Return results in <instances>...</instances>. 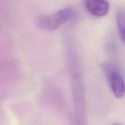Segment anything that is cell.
<instances>
[{
	"mask_svg": "<svg viewBox=\"0 0 125 125\" xmlns=\"http://www.w3.org/2000/svg\"><path fill=\"white\" fill-rule=\"evenodd\" d=\"M72 10L66 8L52 15L39 16L36 21L38 26L47 31H54L68 20L72 16Z\"/></svg>",
	"mask_w": 125,
	"mask_h": 125,
	"instance_id": "obj_1",
	"label": "cell"
},
{
	"mask_svg": "<svg viewBox=\"0 0 125 125\" xmlns=\"http://www.w3.org/2000/svg\"><path fill=\"white\" fill-rule=\"evenodd\" d=\"M105 68L112 92L118 98H122L125 95V83L122 75L117 70L111 67Z\"/></svg>",
	"mask_w": 125,
	"mask_h": 125,
	"instance_id": "obj_2",
	"label": "cell"
},
{
	"mask_svg": "<svg viewBox=\"0 0 125 125\" xmlns=\"http://www.w3.org/2000/svg\"><path fill=\"white\" fill-rule=\"evenodd\" d=\"M86 9L95 17H103L107 14L109 4L106 0H84Z\"/></svg>",
	"mask_w": 125,
	"mask_h": 125,
	"instance_id": "obj_3",
	"label": "cell"
},
{
	"mask_svg": "<svg viewBox=\"0 0 125 125\" xmlns=\"http://www.w3.org/2000/svg\"><path fill=\"white\" fill-rule=\"evenodd\" d=\"M117 23H118L119 33L122 40L125 42V12L120 11L117 14Z\"/></svg>",
	"mask_w": 125,
	"mask_h": 125,
	"instance_id": "obj_4",
	"label": "cell"
}]
</instances>
